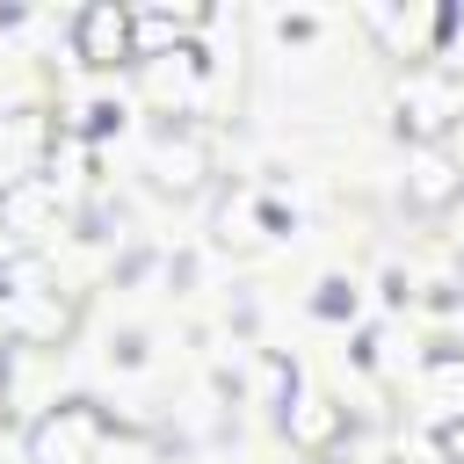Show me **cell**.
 <instances>
[{"label": "cell", "mask_w": 464, "mask_h": 464, "mask_svg": "<svg viewBox=\"0 0 464 464\" xmlns=\"http://www.w3.org/2000/svg\"><path fill=\"white\" fill-rule=\"evenodd\" d=\"M392 109H399V138L442 145V138L457 130V116H464V87H457V72H442V65H406Z\"/></svg>", "instance_id": "cell-1"}, {"label": "cell", "mask_w": 464, "mask_h": 464, "mask_svg": "<svg viewBox=\"0 0 464 464\" xmlns=\"http://www.w3.org/2000/svg\"><path fill=\"white\" fill-rule=\"evenodd\" d=\"M72 51H80L94 72L130 65V58H138V14H130L123 0H87V7L72 14Z\"/></svg>", "instance_id": "cell-2"}, {"label": "cell", "mask_w": 464, "mask_h": 464, "mask_svg": "<svg viewBox=\"0 0 464 464\" xmlns=\"http://www.w3.org/2000/svg\"><path fill=\"white\" fill-rule=\"evenodd\" d=\"M102 435H109V420H102L87 399H65V406H51V413L29 428V464H87Z\"/></svg>", "instance_id": "cell-3"}, {"label": "cell", "mask_w": 464, "mask_h": 464, "mask_svg": "<svg viewBox=\"0 0 464 464\" xmlns=\"http://www.w3.org/2000/svg\"><path fill=\"white\" fill-rule=\"evenodd\" d=\"M145 174H152V188L160 196H196L203 188V174H210V145L196 138V130H152V145H145Z\"/></svg>", "instance_id": "cell-4"}, {"label": "cell", "mask_w": 464, "mask_h": 464, "mask_svg": "<svg viewBox=\"0 0 464 464\" xmlns=\"http://www.w3.org/2000/svg\"><path fill=\"white\" fill-rule=\"evenodd\" d=\"M457 196H464V167L442 145H413V160H406V203L413 210H450Z\"/></svg>", "instance_id": "cell-5"}, {"label": "cell", "mask_w": 464, "mask_h": 464, "mask_svg": "<svg viewBox=\"0 0 464 464\" xmlns=\"http://www.w3.org/2000/svg\"><path fill=\"white\" fill-rule=\"evenodd\" d=\"M420 399H428V420L464 428V348H428V362H420Z\"/></svg>", "instance_id": "cell-6"}, {"label": "cell", "mask_w": 464, "mask_h": 464, "mask_svg": "<svg viewBox=\"0 0 464 464\" xmlns=\"http://www.w3.org/2000/svg\"><path fill=\"white\" fill-rule=\"evenodd\" d=\"M341 428H348V406H334V399H297V406H283V435H290L304 457H334Z\"/></svg>", "instance_id": "cell-7"}, {"label": "cell", "mask_w": 464, "mask_h": 464, "mask_svg": "<svg viewBox=\"0 0 464 464\" xmlns=\"http://www.w3.org/2000/svg\"><path fill=\"white\" fill-rule=\"evenodd\" d=\"M44 210H58V188H51V181H14V188L0 196V218H7L14 232H36Z\"/></svg>", "instance_id": "cell-8"}, {"label": "cell", "mask_w": 464, "mask_h": 464, "mask_svg": "<svg viewBox=\"0 0 464 464\" xmlns=\"http://www.w3.org/2000/svg\"><path fill=\"white\" fill-rule=\"evenodd\" d=\"M406 464H457L442 435H406Z\"/></svg>", "instance_id": "cell-9"}, {"label": "cell", "mask_w": 464, "mask_h": 464, "mask_svg": "<svg viewBox=\"0 0 464 464\" xmlns=\"http://www.w3.org/2000/svg\"><path fill=\"white\" fill-rule=\"evenodd\" d=\"M312 304H319V312H326V319H334V312H348V304H355V297H348V283H319V297H312Z\"/></svg>", "instance_id": "cell-10"}, {"label": "cell", "mask_w": 464, "mask_h": 464, "mask_svg": "<svg viewBox=\"0 0 464 464\" xmlns=\"http://www.w3.org/2000/svg\"><path fill=\"white\" fill-rule=\"evenodd\" d=\"M312 464H334V457H312Z\"/></svg>", "instance_id": "cell-11"}]
</instances>
